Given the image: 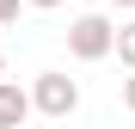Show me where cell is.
<instances>
[{"label": "cell", "instance_id": "obj_1", "mask_svg": "<svg viewBox=\"0 0 135 129\" xmlns=\"http://www.w3.org/2000/svg\"><path fill=\"white\" fill-rule=\"evenodd\" d=\"M68 49H74L80 61H104L110 49H117V25H110L104 12H80L74 25H68Z\"/></svg>", "mask_w": 135, "mask_h": 129}, {"label": "cell", "instance_id": "obj_2", "mask_svg": "<svg viewBox=\"0 0 135 129\" xmlns=\"http://www.w3.org/2000/svg\"><path fill=\"white\" fill-rule=\"evenodd\" d=\"M31 111H43V117H74V111H80V86L68 80V74H37Z\"/></svg>", "mask_w": 135, "mask_h": 129}, {"label": "cell", "instance_id": "obj_3", "mask_svg": "<svg viewBox=\"0 0 135 129\" xmlns=\"http://www.w3.org/2000/svg\"><path fill=\"white\" fill-rule=\"evenodd\" d=\"M25 117H31V92H25L18 80H6V74H0V129H18Z\"/></svg>", "mask_w": 135, "mask_h": 129}, {"label": "cell", "instance_id": "obj_4", "mask_svg": "<svg viewBox=\"0 0 135 129\" xmlns=\"http://www.w3.org/2000/svg\"><path fill=\"white\" fill-rule=\"evenodd\" d=\"M110 55H117L123 68H135V25H123V31H117V49H110Z\"/></svg>", "mask_w": 135, "mask_h": 129}, {"label": "cell", "instance_id": "obj_5", "mask_svg": "<svg viewBox=\"0 0 135 129\" xmlns=\"http://www.w3.org/2000/svg\"><path fill=\"white\" fill-rule=\"evenodd\" d=\"M18 6H25V0H0V25H12V18H18Z\"/></svg>", "mask_w": 135, "mask_h": 129}, {"label": "cell", "instance_id": "obj_6", "mask_svg": "<svg viewBox=\"0 0 135 129\" xmlns=\"http://www.w3.org/2000/svg\"><path fill=\"white\" fill-rule=\"evenodd\" d=\"M123 104L135 111V68H129V80H123Z\"/></svg>", "mask_w": 135, "mask_h": 129}, {"label": "cell", "instance_id": "obj_7", "mask_svg": "<svg viewBox=\"0 0 135 129\" xmlns=\"http://www.w3.org/2000/svg\"><path fill=\"white\" fill-rule=\"evenodd\" d=\"M25 6H37V12H49V6H61V0H25Z\"/></svg>", "mask_w": 135, "mask_h": 129}, {"label": "cell", "instance_id": "obj_8", "mask_svg": "<svg viewBox=\"0 0 135 129\" xmlns=\"http://www.w3.org/2000/svg\"><path fill=\"white\" fill-rule=\"evenodd\" d=\"M110 6H135V0H110Z\"/></svg>", "mask_w": 135, "mask_h": 129}, {"label": "cell", "instance_id": "obj_9", "mask_svg": "<svg viewBox=\"0 0 135 129\" xmlns=\"http://www.w3.org/2000/svg\"><path fill=\"white\" fill-rule=\"evenodd\" d=\"M0 74H6V55H0Z\"/></svg>", "mask_w": 135, "mask_h": 129}]
</instances>
